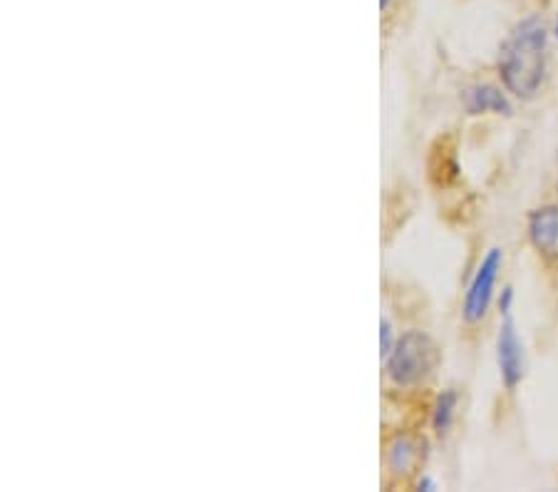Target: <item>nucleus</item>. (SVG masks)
Listing matches in <instances>:
<instances>
[{
	"label": "nucleus",
	"instance_id": "nucleus-1",
	"mask_svg": "<svg viewBox=\"0 0 558 492\" xmlns=\"http://www.w3.org/2000/svg\"><path fill=\"white\" fill-rule=\"evenodd\" d=\"M548 28L538 15L521 21L499 52V77L519 100H531L542 89L546 75Z\"/></svg>",
	"mask_w": 558,
	"mask_h": 492
},
{
	"label": "nucleus",
	"instance_id": "nucleus-2",
	"mask_svg": "<svg viewBox=\"0 0 558 492\" xmlns=\"http://www.w3.org/2000/svg\"><path fill=\"white\" fill-rule=\"evenodd\" d=\"M439 351L435 341L422 331H408L395 341L392 353L387 356V375L398 386H417L435 373Z\"/></svg>",
	"mask_w": 558,
	"mask_h": 492
},
{
	"label": "nucleus",
	"instance_id": "nucleus-3",
	"mask_svg": "<svg viewBox=\"0 0 558 492\" xmlns=\"http://www.w3.org/2000/svg\"><path fill=\"white\" fill-rule=\"evenodd\" d=\"M504 264V252L499 247H494L487 252V256L482 259L480 268H476L474 279L470 284V289L464 293V303H462V316L466 324H476L487 316L489 303L494 297V286H497V276L501 272Z\"/></svg>",
	"mask_w": 558,
	"mask_h": 492
},
{
	"label": "nucleus",
	"instance_id": "nucleus-4",
	"mask_svg": "<svg viewBox=\"0 0 558 492\" xmlns=\"http://www.w3.org/2000/svg\"><path fill=\"white\" fill-rule=\"evenodd\" d=\"M497 363L501 373V383L507 391H514L526 375V353L521 344L519 331L511 313H504V321L497 336Z\"/></svg>",
	"mask_w": 558,
	"mask_h": 492
},
{
	"label": "nucleus",
	"instance_id": "nucleus-5",
	"mask_svg": "<svg viewBox=\"0 0 558 492\" xmlns=\"http://www.w3.org/2000/svg\"><path fill=\"white\" fill-rule=\"evenodd\" d=\"M526 229L529 241L538 254L558 259V207L548 204V207L531 212Z\"/></svg>",
	"mask_w": 558,
	"mask_h": 492
},
{
	"label": "nucleus",
	"instance_id": "nucleus-6",
	"mask_svg": "<svg viewBox=\"0 0 558 492\" xmlns=\"http://www.w3.org/2000/svg\"><path fill=\"white\" fill-rule=\"evenodd\" d=\"M462 100H464V110L470 115L494 112V115H507V118H509V115L514 112V107H511L507 93H501V89L494 87V85L466 87Z\"/></svg>",
	"mask_w": 558,
	"mask_h": 492
},
{
	"label": "nucleus",
	"instance_id": "nucleus-7",
	"mask_svg": "<svg viewBox=\"0 0 558 492\" xmlns=\"http://www.w3.org/2000/svg\"><path fill=\"white\" fill-rule=\"evenodd\" d=\"M420 445H425V441H417L412 435H395L392 443L387 445V470L392 476H410L415 470V465L420 460Z\"/></svg>",
	"mask_w": 558,
	"mask_h": 492
},
{
	"label": "nucleus",
	"instance_id": "nucleus-8",
	"mask_svg": "<svg viewBox=\"0 0 558 492\" xmlns=\"http://www.w3.org/2000/svg\"><path fill=\"white\" fill-rule=\"evenodd\" d=\"M457 406H459L457 391L447 388V391L439 393V398L435 403V410H432V428H435V433L439 437H445L449 433V428H452L454 416H457Z\"/></svg>",
	"mask_w": 558,
	"mask_h": 492
},
{
	"label": "nucleus",
	"instance_id": "nucleus-9",
	"mask_svg": "<svg viewBox=\"0 0 558 492\" xmlns=\"http://www.w3.org/2000/svg\"><path fill=\"white\" fill-rule=\"evenodd\" d=\"M395 348V336H392V324L387 319H383L380 324V356L387 361V356L392 353Z\"/></svg>",
	"mask_w": 558,
	"mask_h": 492
},
{
	"label": "nucleus",
	"instance_id": "nucleus-10",
	"mask_svg": "<svg viewBox=\"0 0 558 492\" xmlns=\"http://www.w3.org/2000/svg\"><path fill=\"white\" fill-rule=\"evenodd\" d=\"M511 303H514V289H511V286H507V289H504L501 297H499L501 316H504V313H511Z\"/></svg>",
	"mask_w": 558,
	"mask_h": 492
},
{
	"label": "nucleus",
	"instance_id": "nucleus-11",
	"mask_svg": "<svg viewBox=\"0 0 558 492\" xmlns=\"http://www.w3.org/2000/svg\"><path fill=\"white\" fill-rule=\"evenodd\" d=\"M417 488H420V490H435L437 485H435V480H429V478H422Z\"/></svg>",
	"mask_w": 558,
	"mask_h": 492
},
{
	"label": "nucleus",
	"instance_id": "nucleus-12",
	"mask_svg": "<svg viewBox=\"0 0 558 492\" xmlns=\"http://www.w3.org/2000/svg\"><path fill=\"white\" fill-rule=\"evenodd\" d=\"M392 5V0H380V8H383V11H387V8H390Z\"/></svg>",
	"mask_w": 558,
	"mask_h": 492
},
{
	"label": "nucleus",
	"instance_id": "nucleus-13",
	"mask_svg": "<svg viewBox=\"0 0 558 492\" xmlns=\"http://www.w3.org/2000/svg\"><path fill=\"white\" fill-rule=\"evenodd\" d=\"M554 35L558 38V15H556V28H554Z\"/></svg>",
	"mask_w": 558,
	"mask_h": 492
}]
</instances>
